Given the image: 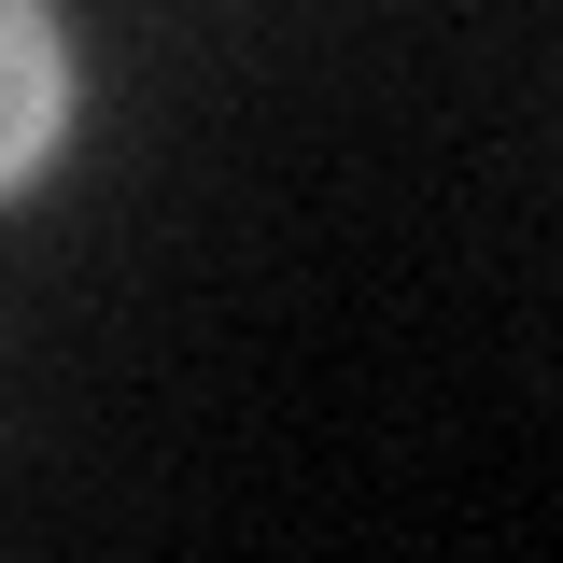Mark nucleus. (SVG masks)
<instances>
[{
  "label": "nucleus",
  "mask_w": 563,
  "mask_h": 563,
  "mask_svg": "<svg viewBox=\"0 0 563 563\" xmlns=\"http://www.w3.org/2000/svg\"><path fill=\"white\" fill-rule=\"evenodd\" d=\"M70 141V29L57 0H0V198Z\"/></svg>",
  "instance_id": "obj_1"
}]
</instances>
